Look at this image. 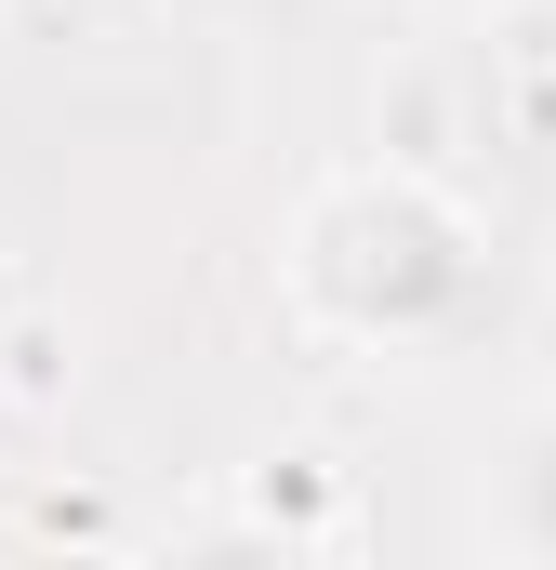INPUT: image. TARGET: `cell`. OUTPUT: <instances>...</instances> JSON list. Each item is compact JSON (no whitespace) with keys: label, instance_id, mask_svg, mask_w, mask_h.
Here are the masks:
<instances>
[{"label":"cell","instance_id":"obj_1","mask_svg":"<svg viewBox=\"0 0 556 570\" xmlns=\"http://www.w3.org/2000/svg\"><path fill=\"white\" fill-rule=\"evenodd\" d=\"M291 318L371 358H424L477 318V213L424 173V159H358L331 186H305L291 239H278Z\"/></svg>","mask_w":556,"mask_h":570},{"label":"cell","instance_id":"obj_3","mask_svg":"<svg viewBox=\"0 0 556 570\" xmlns=\"http://www.w3.org/2000/svg\"><path fill=\"white\" fill-rule=\"evenodd\" d=\"M504 544L556 570V399L517 425V451H504Z\"/></svg>","mask_w":556,"mask_h":570},{"label":"cell","instance_id":"obj_4","mask_svg":"<svg viewBox=\"0 0 556 570\" xmlns=\"http://www.w3.org/2000/svg\"><path fill=\"white\" fill-rule=\"evenodd\" d=\"M0 399H13V412L67 399V318H13V332H0Z\"/></svg>","mask_w":556,"mask_h":570},{"label":"cell","instance_id":"obj_2","mask_svg":"<svg viewBox=\"0 0 556 570\" xmlns=\"http://www.w3.org/2000/svg\"><path fill=\"white\" fill-rule=\"evenodd\" d=\"M239 544H278V558H331V544H358L345 464H331V451H278V464H252V491H239Z\"/></svg>","mask_w":556,"mask_h":570},{"label":"cell","instance_id":"obj_6","mask_svg":"<svg viewBox=\"0 0 556 570\" xmlns=\"http://www.w3.org/2000/svg\"><path fill=\"white\" fill-rule=\"evenodd\" d=\"M0 13H13V0H0Z\"/></svg>","mask_w":556,"mask_h":570},{"label":"cell","instance_id":"obj_5","mask_svg":"<svg viewBox=\"0 0 556 570\" xmlns=\"http://www.w3.org/2000/svg\"><path fill=\"white\" fill-rule=\"evenodd\" d=\"M424 13H490V0H424Z\"/></svg>","mask_w":556,"mask_h":570}]
</instances>
